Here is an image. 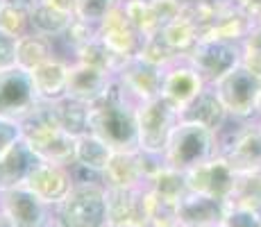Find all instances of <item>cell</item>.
<instances>
[{"label": "cell", "mask_w": 261, "mask_h": 227, "mask_svg": "<svg viewBox=\"0 0 261 227\" xmlns=\"http://www.w3.org/2000/svg\"><path fill=\"white\" fill-rule=\"evenodd\" d=\"M212 157H216V132L193 120H179L164 153L166 164L187 173Z\"/></svg>", "instance_id": "2"}, {"label": "cell", "mask_w": 261, "mask_h": 227, "mask_svg": "<svg viewBox=\"0 0 261 227\" xmlns=\"http://www.w3.org/2000/svg\"><path fill=\"white\" fill-rule=\"evenodd\" d=\"M254 25H257V18L250 16L248 12H243L234 0H223L216 28L207 39H225V41L243 43L245 37L252 32Z\"/></svg>", "instance_id": "19"}, {"label": "cell", "mask_w": 261, "mask_h": 227, "mask_svg": "<svg viewBox=\"0 0 261 227\" xmlns=\"http://www.w3.org/2000/svg\"><path fill=\"white\" fill-rule=\"evenodd\" d=\"M164 75H166V68L154 66V64L141 59L139 55L127 59V62L116 70V78L123 82V87L127 89V93L132 95L137 103L154 100L162 95Z\"/></svg>", "instance_id": "11"}, {"label": "cell", "mask_w": 261, "mask_h": 227, "mask_svg": "<svg viewBox=\"0 0 261 227\" xmlns=\"http://www.w3.org/2000/svg\"><path fill=\"white\" fill-rule=\"evenodd\" d=\"M239 173L227 164V159L223 157H212L204 164L195 166V168L187 170V182H189V191L195 193H204V195H214L220 200H232L234 186H237Z\"/></svg>", "instance_id": "9"}, {"label": "cell", "mask_w": 261, "mask_h": 227, "mask_svg": "<svg viewBox=\"0 0 261 227\" xmlns=\"http://www.w3.org/2000/svg\"><path fill=\"white\" fill-rule=\"evenodd\" d=\"M257 114L261 116V93H259V103H257Z\"/></svg>", "instance_id": "38"}, {"label": "cell", "mask_w": 261, "mask_h": 227, "mask_svg": "<svg viewBox=\"0 0 261 227\" xmlns=\"http://www.w3.org/2000/svg\"><path fill=\"white\" fill-rule=\"evenodd\" d=\"M234 3H237L243 12H248L250 16H254V18L261 14V0H234Z\"/></svg>", "instance_id": "35"}, {"label": "cell", "mask_w": 261, "mask_h": 227, "mask_svg": "<svg viewBox=\"0 0 261 227\" xmlns=\"http://www.w3.org/2000/svg\"><path fill=\"white\" fill-rule=\"evenodd\" d=\"M114 80V73L100 70L93 66L80 62H71V70H68V98L82 100V103L93 105L107 93L109 84Z\"/></svg>", "instance_id": "17"}, {"label": "cell", "mask_w": 261, "mask_h": 227, "mask_svg": "<svg viewBox=\"0 0 261 227\" xmlns=\"http://www.w3.org/2000/svg\"><path fill=\"white\" fill-rule=\"evenodd\" d=\"M162 37L166 39V43L179 55V57H189V55L195 50V45L202 41L198 30L182 16H177L173 23H168L166 28H162Z\"/></svg>", "instance_id": "26"}, {"label": "cell", "mask_w": 261, "mask_h": 227, "mask_svg": "<svg viewBox=\"0 0 261 227\" xmlns=\"http://www.w3.org/2000/svg\"><path fill=\"white\" fill-rule=\"evenodd\" d=\"M37 3H39V0H3V5H12V7L25 9V12H32V7Z\"/></svg>", "instance_id": "37"}, {"label": "cell", "mask_w": 261, "mask_h": 227, "mask_svg": "<svg viewBox=\"0 0 261 227\" xmlns=\"http://www.w3.org/2000/svg\"><path fill=\"white\" fill-rule=\"evenodd\" d=\"M73 14L53 7L46 0H39L30 12V28H32V32L46 34L50 39H59L68 30V25L73 23Z\"/></svg>", "instance_id": "23"}, {"label": "cell", "mask_w": 261, "mask_h": 227, "mask_svg": "<svg viewBox=\"0 0 261 227\" xmlns=\"http://www.w3.org/2000/svg\"><path fill=\"white\" fill-rule=\"evenodd\" d=\"M23 128V141L30 145L34 155L41 161L59 166L75 164V145L77 139L64 132L59 125H34V123H21Z\"/></svg>", "instance_id": "7"}, {"label": "cell", "mask_w": 261, "mask_h": 227, "mask_svg": "<svg viewBox=\"0 0 261 227\" xmlns=\"http://www.w3.org/2000/svg\"><path fill=\"white\" fill-rule=\"evenodd\" d=\"M39 98L32 78L21 66L0 70V118L21 120L37 107Z\"/></svg>", "instance_id": "8"}, {"label": "cell", "mask_w": 261, "mask_h": 227, "mask_svg": "<svg viewBox=\"0 0 261 227\" xmlns=\"http://www.w3.org/2000/svg\"><path fill=\"white\" fill-rule=\"evenodd\" d=\"M21 139H23V128L18 120L0 118V155L7 148H12V145Z\"/></svg>", "instance_id": "33"}, {"label": "cell", "mask_w": 261, "mask_h": 227, "mask_svg": "<svg viewBox=\"0 0 261 227\" xmlns=\"http://www.w3.org/2000/svg\"><path fill=\"white\" fill-rule=\"evenodd\" d=\"M120 3H123V0H120ZM98 37L102 39V43L107 45L118 59H123V62L137 57L143 45V39H145L127 18L123 5H118V7L98 25Z\"/></svg>", "instance_id": "10"}, {"label": "cell", "mask_w": 261, "mask_h": 227, "mask_svg": "<svg viewBox=\"0 0 261 227\" xmlns=\"http://www.w3.org/2000/svg\"><path fill=\"white\" fill-rule=\"evenodd\" d=\"M64 227H105L107 223V189L100 182H75L59 203Z\"/></svg>", "instance_id": "4"}, {"label": "cell", "mask_w": 261, "mask_h": 227, "mask_svg": "<svg viewBox=\"0 0 261 227\" xmlns=\"http://www.w3.org/2000/svg\"><path fill=\"white\" fill-rule=\"evenodd\" d=\"M68 70H71V62L62 55L53 57L50 62L41 64L34 70H30L37 98L43 103H57V100L66 98L68 93Z\"/></svg>", "instance_id": "16"}, {"label": "cell", "mask_w": 261, "mask_h": 227, "mask_svg": "<svg viewBox=\"0 0 261 227\" xmlns=\"http://www.w3.org/2000/svg\"><path fill=\"white\" fill-rule=\"evenodd\" d=\"M102 175H105V182L112 189H137L139 180L143 178L141 166H139V155L120 153V150L114 153V157Z\"/></svg>", "instance_id": "24"}, {"label": "cell", "mask_w": 261, "mask_h": 227, "mask_svg": "<svg viewBox=\"0 0 261 227\" xmlns=\"http://www.w3.org/2000/svg\"><path fill=\"white\" fill-rule=\"evenodd\" d=\"M37 164L39 157L30 150V145L23 139L16 141L12 148L0 155V191L23 186Z\"/></svg>", "instance_id": "18"}, {"label": "cell", "mask_w": 261, "mask_h": 227, "mask_svg": "<svg viewBox=\"0 0 261 227\" xmlns=\"http://www.w3.org/2000/svg\"><path fill=\"white\" fill-rule=\"evenodd\" d=\"M16 37L0 30V70L16 66Z\"/></svg>", "instance_id": "34"}, {"label": "cell", "mask_w": 261, "mask_h": 227, "mask_svg": "<svg viewBox=\"0 0 261 227\" xmlns=\"http://www.w3.org/2000/svg\"><path fill=\"white\" fill-rule=\"evenodd\" d=\"M223 225L225 227H261V211L254 209V207L229 203Z\"/></svg>", "instance_id": "31"}, {"label": "cell", "mask_w": 261, "mask_h": 227, "mask_svg": "<svg viewBox=\"0 0 261 227\" xmlns=\"http://www.w3.org/2000/svg\"><path fill=\"white\" fill-rule=\"evenodd\" d=\"M139 103L127 93L123 82L114 75L107 93L91 105V128L89 132L107 141L114 150L137 153L139 150V128H137Z\"/></svg>", "instance_id": "1"}, {"label": "cell", "mask_w": 261, "mask_h": 227, "mask_svg": "<svg viewBox=\"0 0 261 227\" xmlns=\"http://www.w3.org/2000/svg\"><path fill=\"white\" fill-rule=\"evenodd\" d=\"M182 120V114L166 98H154L139 103L137 107V128H139V150L152 155H164L173 130Z\"/></svg>", "instance_id": "3"}, {"label": "cell", "mask_w": 261, "mask_h": 227, "mask_svg": "<svg viewBox=\"0 0 261 227\" xmlns=\"http://www.w3.org/2000/svg\"><path fill=\"white\" fill-rule=\"evenodd\" d=\"M57 55H59L57 39H50L46 34L28 32L16 41V66H21L28 73L37 66H41V64L50 62Z\"/></svg>", "instance_id": "21"}, {"label": "cell", "mask_w": 261, "mask_h": 227, "mask_svg": "<svg viewBox=\"0 0 261 227\" xmlns=\"http://www.w3.org/2000/svg\"><path fill=\"white\" fill-rule=\"evenodd\" d=\"M46 3H50L53 7H57V9H62V12L73 14L75 16V0H46Z\"/></svg>", "instance_id": "36"}, {"label": "cell", "mask_w": 261, "mask_h": 227, "mask_svg": "<svg viewBox=\"0 0 261 227\" xmlns=\"http://www.w3.org/2000/svg\"><path fill=\"white\" fill-rule=\"evenodd\" d=\"M118 5L120 0H75V16L98 28Z\"/></svg>", "instance_id": "29"}, {"label": "cell", "mask_w": 261, "mask_h": 227, "mask_svg": "<svg viewBox=\"0 0 261 227\" xmlns=\"http://www.w3.org/2000/svg\"><path fill=\"white\" fill-rule=\"evenodd\" d=\"M3 195L5 218L12 227H46L48 203H43L32 189L16 186V189L0 191Z\"/></svg>", "instance_id": "12"}, {"label": "cell", "mask_w": 261, "mask_h": 227, "mask_svg": "<svg viewBox=\"0 0 261 227\" xmlns=\"http://www.w3.org/2000/svg\"><path fill=\"white\" fill-rule=\"evenodd\" d=\"M114 153L116 150L102 141L100 136H95L93 132H87L77 139V145H75V164L84 166L89 170H95V173H105L112 161Z\"/></svg>", "instance_id": "22"}, {"label": "cell", "mask_w": 261, "mask_h": 227, "mask_svg": "<svg viewBox=\"0 0 261 227\" xmlns=\"http://www.w3.org/2000/svg\"><path fill=\"white\" fill-rule=\"evenodd\" d=\"M123 9L127 14V18L132 21V25L143 34V37H152V34L162 32L157 18H154L152 9H150L148 0H123Z\"/></svg>", "instance_id": "28"}, {"label": "cell", "mask_w": 261, "mask_h": 227, "mask_svg": "<svg viewBox=\"0 0 261 227\" xmlns=\"http://www.w3.org/2000/svg\"><path fill=\"white\" fill-rule=\"evenodd\" d=\"M212 227H225V225H223V223H220V225H212Z\"/></svg>", "instance_id": "40"}, {"label": "cell", "mask_w": 261, "mask_h": 227, "mask_svg": "<svg viewBox=\"0 0 261 227\" xmlns=\"http://www.w3.org/2000/svg\"><path fill=\"white\" fill-rule=\"evenodd\" d=\"M55 109H57V118L64 132H68L75 139L89 132V128H91V105L89 103L66 95V98L55 103Z\"/></svg>", "instance_id": "25"}, {"label": "cell", "mask_w": 261, "mask_h": 227, "mask_svg": "<svg viewBox=\"0 0 261 227\" xmlns=\"http://www.w3.org/2000/svg\"><path fill=\"white\" fill-rule=\"evenodd\" d=\"M214 91L218 93L220 103L232 118L248 120L257 114L261 78L241 62L239 66H234L225 78H220L214 84Z\"/></svg>", "instance_id": "5"}, {"label": "cell", "mask_w": 261, "mask_h": 227, "mask_svg": "<svg viewBox=\"0 0 261 227\" xmlns=\"http://www.w3.org/2000/svg\"><path fill=\"white\" fill-rule=\"evenodd\" d=\"M259 128H261V120H259Z\"/></svg>", "instance_id": "41"}, {"label": "cell", "mask_w": 261, "mask_h": 227, "mask_svg": "<svg viewBox=\"0 0 261 227\" xmlns=\"http://www.w3.org/2000/svg\"><path fill=\"white\" fill-rule=\"evenodd\" d=\"M227 200L214 198V195L189 191L177 203V223L182 227H212L220 225L227 214Z\"/></svg>", "instance_id": "15"}, {"label": "cell", "mask_w": 261, "mask_h": 227, "mask_svg": "<svg viewBox=\"0 0 261 227\" xmlns=\"http://www.w3.org/2000/svg\"><path fill=\"white\" fill-rule=\"evenodd\" d=\"M73 173L68 166H59V164H50V161H41L32 168L25 186L32 189L43 203H62L68 195V191L73 189Z\"/></svg>", "instance_id": "14"}, {"label": "cell", "mask_w": 261, "mask_h": 227, "mask_svg": "<svg viewBox=\"0 0 261 227\" xmlns=\"http://www.w3.org/2000/svg\"><path fill=\"white\" fill-rule=\"evenodd\" d=\"M0 5H3V0H0Z\"/></svg>", "instance_id": "42"}, {"label": "cell", "mask_w": 261, "mask_h": 227, "mask_svg": "<svg viewBox=\"0 0 261 227\" xmlns=\"http://www.w3.org/2000/svg\"><path fill=\"white\" fill-rule=\"evenodd\" d=\"M148 5L152 9L154 18H157L159 28H166L168 23H173L182 14L184 0H148Z\"/></svg>", "instance_id": "32"}, {"label": "cell", "mask_w": 261, "mask_h": 227, "mask_svg": "<svg viewBox=\"0 0 261 227\" xmlns=\"http://www.w3.org/2000/svg\"><path fill=\"white\" fill-rule=\"evenodd\" d=\"M182 120H193V123L204 125V128H209L212 132L218 134L225 128V123L229 120V114L223 107V103H220L214 87H207L182 112Z\"/></svg>", "instance_id": "20"}, {"label": "cell", "mask_w": 261, "mask_h": 227, "mask_svg": "<svg viewBox=\"0 0 261 227\" xmlns=\"http://www.w3.org/2000/svg\"><path fill=\"white\" fill-rule=\"evenodd\" d=\"M207 89V82L200 78V73L187 62V57L175 62L173 66L166 68L164 75V89L162 98H166L179 114Z\"/></svg>", "instance_id": "13"}, {"label": "cell", "mask_w": 261, "mask_h": 227, "mask_svg": "<svg viewBox=\"0 0 261 227\" xmlns=\"http://www.w3.org/2000/svg\"><path fill=\"white\" fill-rule=\"evenodd\" d=\"M0 30H5L7 34L21 39L28 32H32L30 28V12L12 5H0Z\"/></svg>", "instance_id": "30"}, {"label": "cell", "mask_w": 261, "mask_h": 227, "mask_svg": "<svg viewBox=\"0 0 261 227\" xmlns=\"http://www.w3.org/2000/svg\"><path fill=\"white\" fill-rule=\"evenodd\" d=\"M241 59H243L241 43L225 41V39H202L187 57V62L198 70L207 87H214L220 78H225L234 66H239Z\"/></svg>", "instance_id": "6"}, {"label": "cell", "mask_w": 261, "mask_h": 227, "mask_svg": "<svg viewBox=\"0 0 261 227\" xmlns=\"http://www.w3.org/2000/svg\"><path fill=\"white\" fill-rule=\"evenodd\" d=\"M257 23H259V25H261V14H259V16H257Z\"/></svg>", "instance_id": "39"}, {"label": "cell", "mask_w": 261, "mask_h": 227, "mask_svg": "<svg viewBox=\"0 0 261 227\" xmlns=\"http://www.w3.org/2000/svg\"><path fill=\"white\" fill-rule=\"evenodd\" d=\"M139 57L145 59V62H150V64H154V66H159V68H168V66H173L175 62L184 59L166 43V39L162 37V32L143 39V45H141V50H139Z\"/></svg>", "instance_id": "27"}]
</instances>
